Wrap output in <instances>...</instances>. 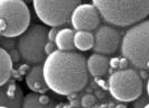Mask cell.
I'll return each instance as SVG.
<instances>
[{
  "mask_svg": "<svg viewBox=\"0 0 149 108\" xmlns=\"http://www.w3.org/2000/svg\"><path fill=\"white\" fill-rule=\"evenodd\" d=\"M43 72L49 90L62 96L79 93L89 80L86 60L74 51L56 50L47 55Z\"/></svg>",
  "mask_w": 149,
  "mask_h": 108,
  "instance_id": "cell-1",
  "label": "cell"
},
{
  "mask_svg": "<svg viewBox=\"0 0 149 108\" xmlns=\"http://www.w3.org/2000/svg\"><path fill=\"white\" fill-rule=\"evenodd\" d=\"M149 102V97L147 96H140L139 98H137L134 100V108H143Z\"/></svg>",
  "mask_w": 149,
  "mask_h": 108,
  "instance_id": "cell-19",
  "label": "cell"
},
{
  "mask_svg": "<svg viewBox=\"0 0 149 108\" xmlns=\"http://www.w3.org/2000/svg\"><path fill=\"white\" fill-rule=\"evenodd\" d=\"M121 54L131 65L147 70L149 63V19L131 26L121 42Z\"/></svg>",
  "mask_w": 149,
  "mask_h": 108,
  "instance_id": "cell-3",
  "label": "cell"
},
{
  "mask_svg": "<svg viewBox=\"0 0 149 108\" xmlns=\"http://www.w3.org/2000/svg\"><path fill=\"white\" fill-rule=\"evenodd\" d=\"M105 23L128 27L145 20L149 15V0H92Z\"/></svg>",
  "mask_w": 149,
  "mask_h": 108,
  "instance_id": "cell-2",
  "label": "cell"
},
{
  "mask_svg": "<svg viewBox=\"0 0 149 108\" xmlns=\"http://www.w3.org/2000/svg\"><path fill=\"white\" fill-rule=\"evenodd\" d=\"M108 85L112 97L121 102L134 101L142 93L141 78L132 69H121L113 72Z\"/></svg>",
  "mask_w": 149,
  "mask_h": 108,
  "instance_id": "cell-7",
  "label": "cell"
},
{
  "mask_svg": "<svg viewBox=\"0 0 149 108\" xmlns=\"http://www.w3.org/2000/svg\"><path fill=\"white\" fill-rule=\"evenodd\" d=\"M22 1H25V2H30V1H33V0H22Z\"/></svg>",
  "mask_w": 149,
  "mask_h": 108,
  "instance_id": "cell-30",
  "label": "cell"
},
{
  "mask_svg": "<svg viewBox=\"0 0 149 108\" xmlns=\"http://www.w3.org/2000/svg\"><path fill=\"white\" fill-rule=\"evenodd\" d=\"M92 108H99V106H93Z\"/></svg>",
  "mask_w": 149,
  "mask_h": 108,
  "instance_id": "cell-32",
  "label": "cell"
},
{
  "mask_svg": "<svg viewBox=\"0 0 149 108\" xmlns=\"http://www.w3.org/2000/svg\"><path fill=\"white\" fill-rule=\"evenodd\" d=\"M116 108H127V106H126V105H123V104H119V105H117V106H116Z\"/></svg>",
  "mask_w": 149,
  "mask_h": 108,
  "instance_id": "cell-27",
  "label": "cell"
},
{
  "mask_svg": "<svg viewBox=\"0 0 149 108\" xmlns=\"http://www.w3.org/2000/svg\"><path fill=\"white\" fill-rule=\"evenodd\" d=\"M58 27H52L49 31H48V41L49 42H55V39H56V36H57V34H58Z\"/></svg>",
  "mask_w": 149,
  "mask_h": 108,
  "instance_id": "cell-20",
  "label": "cell"
},
{
  "mask_svg": "<svg viewBox=\"0 0 149 108\" xmlns=\"http://www.w3.org/2000/svg\"><path fill=\"white\" fill-rule=\"evenodd\" d=\"M48 31L43 25L34 24L22 34L17 42V50L19 51L22 61L28 64L37 65L44 63L47 54L45 52L46 43L48 42Z\"/></svg>",
  "mask_w": 149,
  "mask_h": 108,
  "instance_id": "cell-5",
  "label": "cell"
},
{
  "mask_svg": "<svg viewBox=\"0 0 149 108\" xmlns=\"http://www.w3.org/2000/svg\"><path fill=\"white\" fill-rule=\"evenodd\" d=\"M143 108H149V102H148V104H147V105H146V106H145Z\"/></svg>",
  "mask_w": 149,
  "mask_h": 108,
  "instance_id": "cell-31",
  "label": "cell"
},
{
  "mask_svg": "<svg viewBox=\"0 0 149 108\" xmlns=\"http://www.w3.org/2000/svg\"><path fill=\"white\" fill-rule=\"evenodd\" d=\"M74 32L70 28H62L60 29L55 44L57 50L61 51H73L75 48L74 46Z\"/></svg>",
  "mask_w": 149,
  "mask_h": 108,
  "instance_id": "cell-13",
  "label": "cell"
},
{
  "mask_svg": "<svg viewBox=\"0 0 149 108\" xmlns=\"http://www.w3.org/2000/svg\"><path fill=\"white\" fill-rule=\"evenodd\" d=\"M9 55H10V58L13 59V61L14 62H17L22 56H20V53H19V51L18 50H11L10 52H8Z\"/></svg>",
  "mask_w": 149,
  "mask_h": 108,
  "instance_id": "cell-22",
  "label": "cell"
},
{
  "mask_svg": "<svg viewBox=\"0 0 149 108\" xmlns=\"http://www.w3.org/2000/svg\"><path fill=\"white\" fill-rule=\"evenodd\" d=\"M55 46H56V44H55V42H47L46 43V46H45V52L47 55H49V54H52L54 51H56L55 50Z\"/></svg>",
  "mask_w": 149,
  "mask_h": 108,
  "instance_id": "cell-21",
  "label": "cell"
},
{
  "mask_svg": "<svg viewBox=\"0 0 149 108\" xmlns=\"http://www.w3.org/2000/svg\"><path fill=\"white\" fill-rule=\"evenodd\" d=\"M24 95L22 90L15 81L9 80L5 85L1 86L0 104L1 106L8 108H22Z\"/></svg>",
  "mask_w": 149,
  "mask_h": 108,
  "instance_id": "cell-10",
  "label": "cell"
},
{
  "mask_svg": "<svg viewBox=\"0 0 149 108\" xmlns=\"http://www.w3.org/2000/svg\"><path fill=\"white\" fill-rule=\"evenodd\" d=\"M31 2L42 23L58 27L71 22L73 11L81 5L82 0H33Z\"/></svg>",
  "mask_w": 149,
  "mask_h": 108,
  "instance_id": "cell-6",
  "label": "cell"
},
{
  "mask_svg": "<svg viewBox=\"0 0 149 108\" xmlns=\"http://www.w3.org/2000/svg\"><path fill=\"white\" fill-rule=\"evenodd\" d=\"M110 63H111V67H112V68L119 67V60H118V59H112L111 61H110Z\"/></svg>",
  "mask_w": 149,
  "mask_h": 108,
  "instance_id": "cell-25",
  "label": "cell"
},
{
  "mask_svg": "<svg viewBox=\"0 0 149 108\" xmlns=\"http://www.w3.org/2000/svg\"><path fill=\"white\" fill-rule=\"evenodd\" d=\"M30 13L22 0H0V35L15 39L28 29Z\"/></svg>",
  "mask_w": 149,
  "mask_h": 108,
  "instance_id": "cell-4",
  "label": "cell"
},
{
  "mask_svg": "<svg viewBox=\"0 0 149 108\" xmlns=\"http://www.w3.org/2000/svg\"><path fill=\"white\" fill-rule=\"evenodd\" d=\"M110 61L103 54L94 53L86 60L88 71L93 77H102L108 72Z\"/></svg>",
  "mask_w": 149,
  "mask_h": 108,
  "instance_id": "cell-12",
  "label": "cell"
},
{
  "mask_svg": "<svg viewBox=\"0 0 149 108\" xmlns=\"http://www.w3.org/2000/svg\"><path fill=\"white\" fill-rule=\"evenodd\" d=\"M122 39L119 32L108 25L99 26L94 32V46L93 50L99 54H112L119 46Z\"/></svg>",
  "mask_w": 149,
  "mask_h": 108,
  "instance_id": "cell-9",
  "label": "cell"
},
{
  "mask_svg": "<svg viewBox=\"0 0 149 108\" xmlns=\"http://www.w3.org/2000/svg\"><path fill=\"white\" fill-rule=\"evenodd\" d=\"M95 97L91 93H88L85 96H83L81 99V105L84 108H92L93 106H95Z\"/></svg>",
  "mask_w": 149,
  "mask_h": 108,
  "instance_id": "cell-16",
  "label": "cell"
},
{
  "mask_svg": "<svg viewBox=\"0 0 149 108\" xmlns=\"http://www.w3.org/2000/svg\"><path fill=\"white\" fill-rule=\"evenodd\" d=\"M128 63H129V61H128L126 58H123V59L119 60V67L121 68V69H127Z\"/></svg>",
  "mask_w": 149,
  "mask_h": 108,
  "instance_id": "cell-24",
  "label": "cell"
},
{
  "mask_svg": "<svg viewBox=\"0 0 149 108\" xmlns=\"http://www.w3.org/2000/svg\"><path fill=\"white\" fill-rule=\"evenodd\" d=\"M0 108H8V107H5V106H0Z\"/></svg>",
  "mask_w": 149,
  "mask_h": 108,
  "instance_id": "cell-33",
  "label": "cell"
},
{
  "mask_svg": "<svg viewBox=\"0 0 149 108\" xmlns=\"http://www.w3.org/2000/svg\"><path fill=\"white\" fill-rule=\"evenodd\" d=\"M74 46L80 51H89L94 46V35L91 32L76 31L74 34Z\"/></svg>",
  "mask_w": 149,
  "mask_h": 108,
  "instance_id": "cell-15",
  "label": "cell"
},
{
  "mask_svg": "<svg viewBox=\"0 0 149 108\" xmlns=\"http://www.w3.org/2000/svg\"><path fill=\"white\" fill-rule=\"evenodd\" d=\"M26 85L30 90H33L34 93H45L47 90H49L48 86L45 81L44 72H43V65L37 64L34 65L31 69L27 72L26 74Z\"/></svg>",
  "mask_w": 149,
  "mask_h": 108,
  "instance_id": "cell-11",
  "label": "cell"
},
{
  "mask_svg": "<svg viewBox=\"0 0 149 108\" xmlns=\"http://www.w3.org/2000/svg\"><path fill=\"white\" fill-rule=\"evenodd\" d=\"M139 76H140V78H146L147 77V72L142 70V71H140V74H139Z\"/></svg>",
  "mask_w": 149,
  "mask_h": 108,
  "instance_id": "cell-26",
  "label": "cell"
},
{
  "mask_svg": "<svg viewBox=\"0 0 149 108\" xmlns=\"http://www.w3.org/2000/svg\"><path fill=\"white\" fill-rule=\"evenodd\" d=\"M35 97L34 96H27L25 98V105H24V108H45V106L40 105L39 101H38V98L36 102H35Z\"/></svg>",
  "mask_w": 149,
  "mask_h": 108,
  "instance_id": "cell-17",
  "label": "cell"
},
{
  "mask_svg": "<svg viewBox=\"0 0 149 108\" xmlns=\"http://www.w3.org/2000/svg\"><path fill=\"white\" fill-rule=\"evenodd\" d=\"M109 108H116V106L113 105V104H109V106H108Z\"/></svg>",
  "mask_w": 149,
  "mask_h": 108,
  "instance_id": "cell-29",
  "label": "cell"
},
{
  "mask_svg": "<svg viewBox=\"0 0 149 108\" xmlns=\"http://www.w3.org/2000/svg\"><path fill=\"white\" fill-rule=\"evenodd\" d=\"M100 23L101 16L97 8L90 4H81L77 6L71 17V24L76 31H95Z\"/></svg>",
  "mask_w": 149,
  "mask_h": 108,
  "instance_id": "cell-8",
  "label": "cell"
},
{
  "mask_svg": "<svg viewBox=\"0 0 149 108\" xmlns=\"http://www.w3.org/2000/svg\"><path fill=\"white\" fill-rule=\"evenodd\" d=\"M1 48L6 50L7 52H10L11 50H15V41H14V39L1 36Z\"/></svg>",
  "mask_w": 149,
  "mask_h": 108,
  "instance_id": "cell-18",
  "label": "cell"
},
{
  "mask_svg": "<svg viewBox=\"0 0 149 108\" xmlns=\"http://www.w3.org/2000/svg\"><path fill=\"white\" fill-rule=\"evenodd\" d=\"M38 101H39L40 105L46 106V105L49 102V97H47V96H45V95H42V96L38 97Z\"/></svg>",
  "mask_w": 149,
  "mask_h": 108,
  "instance_id": "cell-23",
  "label": "cell"
},
{
  "mask_svg": "<svg viewBox=\"0 0 149 108\" xmlns=\"http://www.w3.org/2000/svg\"><path fill=\"white\" fill-rule=\"evenodd\" d=\"M147 95L149 97V78H148V81H147Z\"/></svg>",
  "mask_w": 149,
  "mask_h": 108,
  "instance_id": "cell-28",
  "label": "cell"
},
{
  "mask_svg": "<svg viewBox=\"0 0 149 108\" xmlns=\"http://www.w3.org/2000/svg\"><path fill=\"white\" fill-rule=\"evenodd\" d=\"M13 59L6 50H0V85H5L9 81L13 71Z\"/></svg>",
  "mask_w": 149,
  "mask_h": 108,
  "instance_id": "cell-14",
  "label": "cell"
}]
</instances>
